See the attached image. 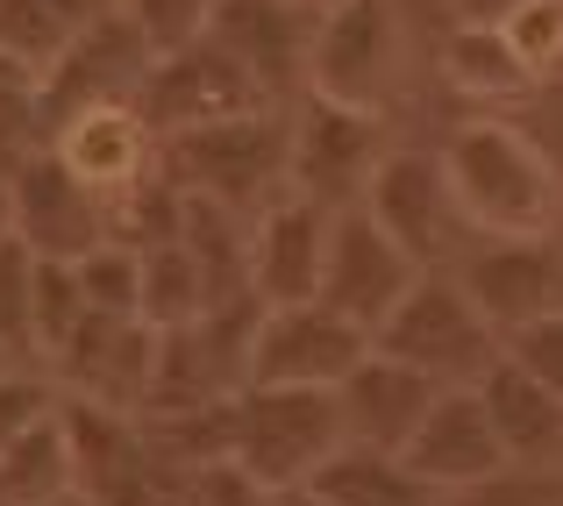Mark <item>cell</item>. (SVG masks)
Listing matches in <instances>:
<instances>
[{"label": "cell", "instance_id": "obj_1", "mask_svg": "<svg viewBox=\"0 0 563 506\" xmlns=\"http://www.w3.org/2000/svg\"><path fill=\"white\" fill-rule=\"evenodd\" d=\"M435 157L471 235H556L563 229V172L514 114H464L442 136Z\"/></svg>", "mask_w": 563, "mask_h": 506}, {"label": "cell", "instance_id": "obj_2", "mask_svg": "<svg viewBox=\"0 0 563 506\" xmlns=\"http://www.w3.org/2000/svg\"><path fill=\"white\" fill-rule=\"evenodd\" d=\"M286 151H292L286 108H250V114H229V122H200L165 136V172L186 193H207L235 215H257L286 193Z\"/></svg>", "mask_w": 563, "mask_h": 506}, {"label": "cell", "instance_id": "obj_3", "mask_svg": "<svg viewBox=\"0 0 563 506\" xmlns=\"http://www.w3.org/2000/svg\"><path fill=\"white\" fill-rule=\"evenodd\" d=\"M372 342L399 364L428 371L435 385H478L507 350V336L478 315V300L464 293L456 272H421L407 286V300L372 329Z\"/></svg>", "mask_w": 563, "mask_h": 506}, {"label": "cell", "instance_id": "obj_4", "mask_svg": "<svg viewBox=\"0 0 563 506\" xmlns=\"http://www.w3.org/2000/svg\"><path fill=\"white\" fill-rule=\"evenodd\" d=\"M57 421L71 442V479L93 506H186V464L157 450L143 414L57 393Z\"/></svg>", "mask_w": 563, "mask_h": 506}, {"label": "cell", "instance_id": "obj_5", "mask_svg": "<svg viewBox=\"0 0 563 506\" xmlns=\"http://www.w3.org/2000/svg\"><path fill=\"white\" fill-rule=\"evenodd\" d=\"M286 129H292V151H286V186L321 200L329 215L343 207H364L378 165L399 151L393 143V122L378 108H350V100H321V94H300L286 108Z\"/></svg>", "mask_w": 563, "mask_h": 506}, {"label": "cell", "instance_id": "obj_6", "mask_svg": "<svg viewBox=\"0 0 563 506\" xmlns=\"http://www.w3.org/2000/svg\"><path fill=\"white\" fill-rule=\"evenodd\" d=\"M343 442V407L321 385H243L235 393V464H250L272 493L307 485Z\"/></svg>", "mask_w": 563, "mask_h": 506}, {"label": "cell", "instance_id": "obj_7", "mask_svg": "<svg viewBox=\"0 0 563 506\" xmlns=\"http://www.w3.org/2000/svg\"><path fill=\"white\" fill-rule=\"evenodd\" d=\"M399 57H407L399 0H329L307 43V94L385 114L399 86Z\"/></svg>", "mask_w": 563, "mask_h": 506}, {"label": "cell", "instance_id": "obj_8", "mask_svg": "<svg viewBox=\"0 0 563 506\" xmlns=\"http://www.w3.org/2000/svg\"><path fill=\"white\" fill-rule=\"evenodd\" d=\"M372 350V329L350 315H335L329 300H286L264 307L257 336H250V385H335L364 364Z\"/></svg>", "mask_w": 563, "mask_h": 506}, {"label": "cell", "instance_id": "obj_9", "mask_svg": "<svg viewBox=\"0 0 563 506\" xmlns=\"http://www.w3.org/2000/svg\"><path fill=\"white\" fill-rule=\"evenodd\" d=\"M364 207H372V221L421 264V272H450L471 243V221H464V207H456L435 151H393L378 165L372 193H364Z\"/></svg>", "mask_w": 563, "mask_h": 506}, {"label": "cell", "instance_id": "obj_10", "mask_svg": "<svg viewBox=\"0 0 563 506\" xmlns=\"http://www.w3.org/2000/svg\"><path fill=\"white\" fill-rule=\"evenodd\" d=\"M43 371H51V385L65 399L143 414L151 407V378H157V329L143 315H100V307H86V321L57 342V356Z\"/></svg>", "mask_w": 563, "mask_h": 506}, {"label": "cell", "instance_id": "obj_11", "mask_svg": "<svg viewBox=\"0 0 563 506\" xmlns=\"http://www.w3.org/2000/svg\"><path fill=\"white\" fill-rule=\"evenodd\" d=\"M136 108L157 122V136H179V129H200V122H229V114H250V108H278V100L264 94L257 72L207 29L200 43L157 57L151 79H143V94H136Z\"/></svg>", "mask_w": 563, "mask_h": 506}, {"label": "cell", "instance_id": "obj_12", "mask_svg": "<svg viewBox=\"0 0 563 506\" xmlns=\"http://www.w3.org/2000/svg\"><path fill=\"white\" fill-rule=\"evenodd\" d=\"M450 272L499 336H521L528 321L563 307V235H471Z\"/></svg>", "mask_w": 563, "mask_h": 506}, {"label": "cell", "instance_id": "obj_13", "mask_svg": "<svg viewBox=\"0 0 563 506\" xmlns=\"http://www.w3.org/2000/svg\"><path fill=\"white\" fill-rule=\"evenodd\" d=\"M157 51L143 43V29L129 22L122 8L100 14V22H86L79 36L65 43V51L51 57V65L36 72V94H43V114L57 122H71L79 108H108V100H136L143 79H151Z\"/></svg>", "mask_w": 563, "mask_h": 506}, {"label": "cell", "instance_id": "obj_14", "mask_svg": "<svg viewBox=\"0 0 563 506\" xmlns=\"http://www.w3.org/2000/svg\"><path fill=\"white\" fill-rule=\"evenodd\" d=\"M8 193H14V235L51 264H79L93 243L114 235V200L86 186L57 151H36L8 178Z\"/></svg>", "mask_w": 563, "mask_h": 506}, {"label": "cell", "instance_id": "obj_15", "mask_svg": "<svg viewBox=\"0 0 563 506\" xmlns=\"http://www.w3.org/2000/svg\"><path fill=\"white\" fill-rule=\"evenodd\" d=\"M421 278V264L407 257V250L393 243V235L372 221V207H343L329 229V264H321V300L335 307V315L364 321V329H378L385 315H393L399 300H407V286Z\"/></svg>", "mask_w": 563, "mask_h": 506}, {"label": "cell", "instance_id": "obj_16", "mask_svg": "<svg viewBox=\"0 0 563 506\" xmlns=\"http://www.w3.org/2000/svg\"><path fill=\"white\" fill-rule=\"evenodd\" d=\"M329 229L335 215L307 193H278L272 207L250 215V293L264 307L286 300H321V264H329Z\"/></svg>", "mask_w": 563, "mask_h": 506}, {"label": "cell", "instance_id": "obj_17", "mask_svg": "<svg viewBox=\"0 0 563 506\" xmlns=\"http://www.w3.org/2000/svg\"><path fill=\"white\" fill-rule=\"evenodd\" d=\"M51 151L65 157L86 186L108 193V200H114V193H129V186H143V178L165 165V136H157V122L136 108V100L79 108L71 122L51 129Z\"/></svg>", "mask_w": 563, "mask_h": 506}, {"label": "cell", "instance_id": "obj_18", "mask_svg": "<svg viewBox=\"0 0 563 506\" xmlns=\"http://www.w3.org/2000/svg\"><path fill=\"white\" fill-rule=\"evenodd\" d=\"M407 464L421 471L435 493H456V485H478V479H493V471H507V442H499L478 385H442L435 407L421 414V428H413V442H407Z\"/></svg>", "mask_w": 563, "mask_h": 506}, {"label": "cell", "instance_id": "obj_19", "mask_svg": "<svg viewBox=\"0 0 563 506\" xmlns=\"http://www.w3.org/2000/svg\"><path fill=\"white\" fill-rule=\"evenodd\" d=\"M214 36L257 72V86L278 108H292L307 94L314 8H300V0H214Z\"/></svg>", "mask_w": 563, "mask_h": 506}, {"label": "cell", "instance_id": "obj_20", "mask_svg": "<svg viewBox=\"0 0 563 506\" xmlns=\"http://www.w3.org/2000/svg\"><path fill=\"white\" fill-rule=\"evenodd\" d=\"M435 393H442V385L428 378V371L399 364V356H385L378 342H372V350H364V364L335 385L343 436L350 442H372V450H407L413 428H421V414L435 407Z\"/></svg>", "mask_w": 563, "mask_h": 506}, {"label": "cell", "instance_id": "obj_21", "mask_svg": "<svg viewBox=\"0 0 563 506\" xmlns=\"http://www.w3.org/2000/svg\"><path fill=\"white\" fill-rule=\"evenodd\" d=\"M478 399L493 414L499 442H507V464L521 471H563V393L550 378H536L528 364H514L499 350V364L478 378Z\"/></svg>", "mask_w": 563, "mask_h": 506}, {"label": "cell", "instance_id": "obj_22", "mask_svg": "<svg viewBox=\"0 0 563 506\" xmlns=\"http://www.w3.org/2000/svg\"><path fill=\"white\" fill-rule=\"evenodd\" d=\"M435 72L471 114H514L521 100L542 94L536 72L514 57V43H507L499 22H450V36H442V51H435Z\"/></svg>", "mask_w": 563, "mask_h": 506}, {"label": "cell", "instance_id": "obj_23", "mask_svg": "<svg viewBox=\"0 0 563 506\" xmlns=\"http://www.w3.org/2000/svg\"><path fill=\"white\" fill-rule=\"evenodd\" d=\"M307 485H321L335 506H435L442 493L407 464V450H372V442H343Z\"/></svg>", "mask_w": 563, "mask_h": 506}, {"label": "cell", "instance_id": "obj_24", "mask_svg": "<svg viewBox=\"0 0 563 506\" xmlns=\"http://www.w3.org/2000/svg\"><path fill=\"white\" fill-rule=\"evenodd\" d=\"M214 307V286H207L200 257L186 243H157L143 250V321L151 329H179V321H200Z\"/></svg>", "mask_w": 563, "mask_h": 506}, {"label": "cell", "instance_id": "obj_25", "mask_svg": "<svg viewBox=\"0 0 563 506\" xmlns=\"http://www.w3.org/2000/svg\"><path fill=\"white\" fill-rule=\"evenodd\" d=\"M36 278H43V257L22 235H0V350L14 364H36Z\"/></svg>", "mask_w": 563, "mask_h": 506}, {"label": "cell", "instance_id": "obj_26", "mask_svg": "<svg viewBox=\"0 0 563 506\" xmlns=\"http://www.w3.org/2000/svg\"><path fill=\"white\" fill-rule=\"evenodd\" d=\"M71 272H79L86 307H100V315H143V250L136 243L108 235V243H93Z\"/></svg>", "mask_w": 563, "mask_h": 506}, {"label": "cell", "instance_id": "obj_27", "mask_svg": "<svg viewBox=\"0 0 563 506\" xmlns=\"http://www.w3.org/2000/svg\"><path fill=\"white\" fill-rule=\"evenodd\" d=\"M36 151H51V114H43L36 79H0V178H14Z\"/></svg>", "mask_w": 563, "mask_h": 506}, {"label": "cell", "instance_id": "obj_28", "mask_svg": "<svg viewBox=\"0 0 563 506\" xmlns=\"http://www.w3.org/2000/svg\"><path fill=\"white\" fill-rule=\"evenodd\" d=\"M499 29H507L514 57L536 72V86H563V0H528Z\"/></svg>", "mask_w": 563, "mask_h": 506}, {"label": "cell", "instance_id": "obj_29", "mask_svg": "<svg viewBox=\"0 0 563 506\" xmlns=\"http://www.w3.org/2000/svg\"><path fill=\"white\" fill-rule=\"evenodd\" d=\"M122 14L143 29V43L157 57L186 51V43H200L214 29V0H122Z\"/></svg>", "mask_w": 563, "mask_h": 506}, {"label": "cell", "instance_id": "obj_30", "mask_svg": "<svg viewBox=\"0 0 563 506\" xmlns=\"http://www.w3.org/2000/svg\"><path fill=\"white\" fill-rule=\"evenodd\" d=\"M86 321V293H79V272L71 264H51L43 257V278H36V364H51L57 342Z\"/></svg>", "mask_w": 563, "mask_h": 506}, {"label": "cell", "instance_id": "obj_31", "mask_svg": "<svg viewBox=\"0 0 563 506\" xmlns=\"http://www.w3.org/2000/svg\"><path fill=\"white\" fill-rule=\"evenodd\" d=\"M435 506H563V485H556V471H521V464H507V471H493V479H478V485H456V493H442Z\"/></svg>", "mask_w": 563, "mask_h": 506}, {"label": "cell", "instance_id": "obj_32", "mask_svg": "<svg viewBox=\"0 0 563 506\" xmlns=\"http://www.w3.org/2000/svg\"><path fill=\"white\" fill-rule=\"evenodd\" d=\"M186 506H272V485L235 457H214L186 471Z\"/></svg>", "mask_w": 563, "mask_h": 506}, {"label": "cell", "instance_id": "obj_33", "mask_svg": "<svg viewBox=\"0 0 563 506\" xmlns=\"http://www.w3.org/2000/svg\"><path fill=\"white\" fill-rule=\"evenodd\" d=\"M507 356L514 364H528L536 378H550L563 393V307H550L542 321H528L521 336H507Z\"/></svg>", "mask_w": 563, "mask_h": 506}, {"label": "cell", "instance_id": "obj_34", "mask_svg": "<svg viewBox=\"0 0 563 506\" xmlns=\"http://www.w3.org/2000/svg\"><path fill=\"white\" fill-rule=\"evenodd\" d=\"M514 8H528V0H442L450 22H507Z\"/></svg>", "mask_w": 563, "mask_h": 506}, {"label": "cell", "instance_id": "obj_35", "mask_svg": "<svg viewBox=\"0 0 563 506\" xmlns=\"http://www.w3.org/2000/svg\"><path fill=\"white\" fill-rule=\"evenodd\" d=\"M114 8H122V0H51V14L71 29V36H79L86 22H100V14H114Z\"/></svg>", "mask_w": 563, "mask_h": 506}, {"label": "cell", "instance_id": "obj_36", "mask_svg": "<svg viewBox=\"0 0 563 506\" xmlns=\"http://www.w3.org/2000/svg\"><path fill=\"white\" fill-rule=\"evenodd\" d=\"M272 506H335V499L321 493V485H278V493H272Z\"/></svg>", "mask_w": 563, "mask_h": 506}, {"label": "cell", "instance_id": "obj_37", "mask_svg": "<svg viewBox=\"0 0 563 506\" xmlns=\"http://www.w3.org/2000/svg\"><path fill=\"white\" fill-rule=\"evenodd\" d=\"M0 235H14V193H8V178H0Z\"/></svg>", "mask_w": 563, "mask_h": 506}, {"label": "cell", "instance_id": "obj_38", "mask_svg": "<svg viewBox=\"0 0 563 506\" xmlns=\"http://www.w3.org/2000/svg\"><path fill=\"white\" fill-rule=\"evenodd\" d=\"M51 506H93V499H86V493H65V499H51Z\"/></svg>", "mask_w": 563, "mask_h": 506}, {"label": "cell", "instance_id": "obj_39", "mask_svg": "<svg viewBox=\"0 0 563 506\" xmlns=\"http://www.w3.org/2000/svg\"><path fill=\"white\" fill-rule=\"evenodd\" d=\"M0 79H14V57L8 51H0ZM22 79H29V72H22Z\"/></svg>", "mask_w": 563, "mask_h": 506}, {"label": "cell", "instance_id": "obj_40", "mask_svg": "<svg viewBox=\"0 0 563 506\" xmlns=\"http://www.w3.org/2000/svg\"><path fill=\"white\" fill-rule=\"evenodd\" d=\"M300 8H314V14H321V8H329V0H300Z\"/></svg>", "mask_w": 563, "mask_h": 506}, {"label": "cell", "instance_id": "obj_41", "mask_svg": "<svg viewBox=\"0 0 563 506\" xmlns=\"http://www.w3.org/2000/svg\"><path fill=\"white\" fill-rule=\"evenodd\" d=\"M0 371H14V356H8V350H0Z\"/></svg>", "mask_w": 563, "mask_h": 506}]
</instances>
